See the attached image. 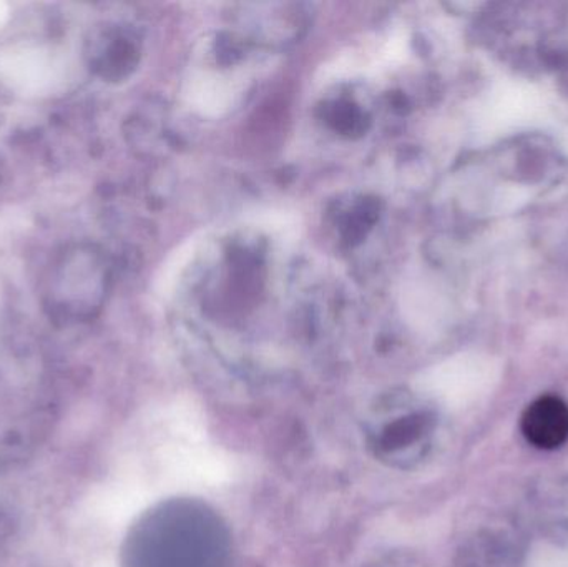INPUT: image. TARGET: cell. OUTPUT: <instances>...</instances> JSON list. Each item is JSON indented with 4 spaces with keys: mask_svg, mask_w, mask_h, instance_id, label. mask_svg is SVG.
Returning <instances> with one entry per match:
<instances>
[{
    "mask_svg": "<svg viewBox=\"0 0 568 567\" xmlns=\"http://www.w3.org/2000/svg\"><path fill=\"white\" fill-rule=\"evenodd\" d=\"M200 240L193 236L192 240H186L183 245H180L172 256L169 259L165 269H163L162 276L159 280V292L162 295H169L175 286L176 280L182 275L183 270L189 265L190 260L195 255L196 249H199Z\"/></svg>",
    "mask_w": 568,
    "mask_h": 567,
    "instance_id": "cell-4",
    "label": "cell"
},
{
    "mask_svg": "<svg viewBox=\"0 0 568 567\" xmlns=\"http://www.w3.org/2000/svg\"><path fill=\"white\" fill-rule=\"evenodd\" d=\"M243 82L225 72L195 73L186 82L185 99L189 105L203 117H222L239 102Z\"/></svg>",
    "mask_w": 568,
    "mask_h": 567,
    "instance_id": "cell-2",
    "label": "cell"
},
{
    "mask_svg": "<svg viewBox=\"0 0 568 567\" xmlns=\"http://www.w3.org/2000/svg\"><path fill=\"white\" fill-rule=\"evenodd\" d=\"M520 426L530 445L559 448L568 439V405L556 396H544L526 409Z\"/></svg>",
    "mask_w": 568,
    "mask_h": 567,
    "instance_id": "cell-3",
    "label": "cell"
},
{
    "mask_svg": "<svg viewBox=\"0 0 568 567\" xmlns=\"http://www.w3.org/2000/svg\"><path fill=\"white\" fill-rule=\"evenodd\" d=\"M100 285L95 253L85 246H69L50 266L45 308L60 322H79L95 310Z\"/></svg>",
    "mask_w": 568,
    "mask_h": 567,
    "instance_id": "cell-1",
    "label": "cell"
}]
</instances>
